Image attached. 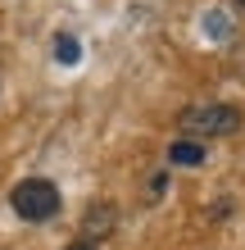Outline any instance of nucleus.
<instances>
[{
    "label": "nucleus",
    "instance_id": "f257e3e1",
    "mask_svg": "<svg viewBox=\"0 0 245 250\" xmlns=\"http://www.w3.org/2000/svg\"><path fill=\"white\" fill-rule=\"evenodd\" d=\"M177 127L182 137L191 141H209V137H232L241 127V109L236 105H223V100H205V105H191L177 114Z\"/></svg>",
    "mask_w": 245,
    "mask_h": 250
},
{
    "label": "nucleus",
    "instance_id": "f03ea898",
    "mask_svg": "<svg viewBox=\"0 0 245 250\" xmlns=\"http://www.w3.org/2000/svg\"><path fill=\"white\" fill-rule=\"evenodd\" d=\"M9 205L23 223H46V218L59 214V187L46 182V178H23L9 191Z\"/></svg>",
    "mask_w": 245,
    "mask_h": 250
},
{
    "label": "nucleus",
    "instance_id": "7ed1b4c3",
    "mask_svg": "<svg viewBox=\"0 0 245 250\" xmlns=\"http://www.w3.org/2000/svg\"><path fill=\"white\" fill-rule=\"evenodd\" d=\"M113 228H118V205L113 200H95V205H86V214H82V237L86 241H105L113 237Z\"/></svg>",
    "mask_w": 245,
    "mask_h": 250
},
{
    "label": "nucleus",
    "instance_id": "20e7f679",
    "mask_svg": "<svg viewBox=\"0 0 245 250\" xmlns=\"http://www.w3.org/2000/svg\"><path fill=\"white\" fill-rule=\"evenodd\" d=\"M168 164H182V168L205 164V141H191V137L172 141V146H168Z\"/></svg>",
    "mask_w": 245,
    "mask_h": 250
},
{
    "label": "nucleus",
    "instance_id": "39448f33",
    "mask_svg": "<svg viewBox=\"0 0 245 250\" xmlns=\"http://www.w3.org/2000/svg\"><path fill=\"white\" fill-rule=\"evenodd\" d=\"M55 60H59V64H77V60H82L77 37H68V32H59V37H55Z\"/></svg>",
    "mask_w": 245,
    "mask_h": 250
},
{
    "label": "nucleus",
    "instance_id": "423d86ee",
    "mask_svg": "<svg viewBox=\"0 0 245 250\" xmlns=\"http://www.w3.org/2000/svg\"><path fill=\"white\" fill-rule=\"evenodd\" d=\"M205 27H209V37H227V14H205Z\"/></svg>",
    "mask_w": 245,
    "mask_h": 250
},
{
    "label": "nucleus",
    "instance_id": "0eeeda50",
    "mask_svg": "<svg viewBox=\"0 0 245 250\" xmlns=\"http://www.w3.org/2000/svg\"><path fill=\"white\" fill-rule=\"evenodd\" d=\"M164 187H168V173H154V178H150V200L164 196Z\"/></svg>",
    "mask_w": 245,
    "mask_h": 250
},
{
    "label": "nucleus",
    "instance_id": "6e6552de",
    "mask_svg": "<svg viewBox=\"0 0 245 250\" xmlns=\"http://www.w3.org/2000/svg\"><path fill=\"white\" fill-rule=\"evenodd\" d=\"M64 250H100V246H95V241H86V237H82V241H73V246H64Z\"/></svg>",
    "mask_w": 245,
    "mask_h": 250
},
{
    "label": "nucleus",
    "instance_id": "1a4fd4ad",
    "mask_svg": "<svg viewBox=\"0 0 245 250\" xmlns=\"http://www.w3.org/2000/svg\"><path fill=\"white\" fill-rule=\"evenodd\" d=\"M232 9H241V14H245V0H232Z\"/></svg>",
    "mask_w": 245,
    "mask_h": 250
}]
</instances>
